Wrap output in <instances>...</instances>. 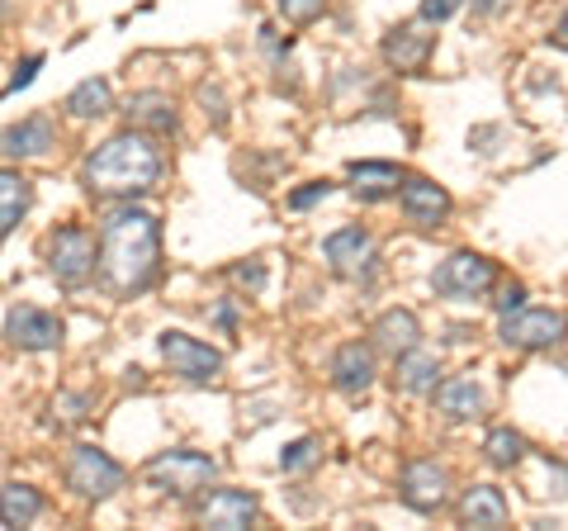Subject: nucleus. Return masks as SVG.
I'll return each instance as SVG.
<instances>
[{
  "instance_id": "obj_23",
  "label": "nucleus",
  "mask_w": 568,
  "mask_h": 531,
  "mask_svg": "<svg viewBox=\"0 0 568 531\" xmlns=\"http://www.w3.org/2000/svg\"><path fill=\"white\" fill-rule=\"evenodd\" d=\"M43 518V493L33 484H6L0 489V527H33Z\"/></svg>"
},
{
  "instance_id": "obj_4",
  "label": "nucleus",
  "mask_w": 568,
  "mask_h": 531,
  "mask_svg": "<svg viewBox=\"0 0 568 531\" xmlns=\"http://www.w3.org/2000/svg\"><path fill=\"white\" fill-rule=\"evenodd\" d=\"M123 480H129L123 465L100 447H77L67 455V489H77L81 499H91V503L114 499V493L123 489Z\"/></svg>"
},
{
  "instance_id": "obj_14",
  "label": "nucleus",
  "mask_w": 568,
  "mask_h": 531,
  "mask_svg": "<svg viewBox=\"0 0 568 531\" xmlns=\"http://www.w3.org/2000/svg\"><path fill=\"white\" fill-rule=\"evenodd\" d=\"M194 518H200L204 527H213V531H242V527H252L261 518V499L246 493V489H213L209 499L194 508Z\"/></svg>"
},
{
  "instance_id": "obj_34",
  "label": "nucleus",
  "mask_w": 568,
  "mask_h": 531,
  "mask_svg": "<svg viewBox=\"0 0 568 531\" xmlns=\"http://www.w3.org/2000/svg\"><path fill=\"white\" fill-rule=\"evenodd\" d=\"M493 304H497V313H517V309H526V285H521V280H511V285H503V294H497Z\"/></svg>"
},
{
  "instance_id": "obj_17",
  "label": "nucleus",
  "mask_w": 568,
  "mask_h": 531,
  "mask_svg": "<svg viewBox=\"0 0 568 531\" xmlns=\"http://www.w3.org/2000/svg\"><path fill=\"white\" fill-rule=\"evenodd\" d=\"M417 342H422V323H417L413 309H388V313H379L375 332H369V347L384 351V357H403V351L417 347Z\"/></svg>"
},
{
  "instance_id": "obj_5",
  "label": "nucleus",
  "mask_w": 568,
  "mask_h": 531,
  "mask_svg": "<svg viewBox=\"0 0 568 531\" xmlns=\"http://www.w3.org/2000/svg\"><path fill=\"white\" fill-rule=\"evenodd\" d=\"M48 271H52V280H58L62 290H81L85 280L95 275V238L85 233V228H77V223L58 228L52 242H48Z\"/></svg>"
},
{
  "instance_id": "obj_32",
  "label": "nucleus",
  "mask_w": 568,
  "mask_h": 531,
  "mask_svg": "<svg viewBox=\"0 0 568 531\" xmlns=\"http://www.w3.org/2000/svg\"><path fill=\"white\" fill-rule=\"evenodd\" d=\"M459 6H465V0H422V20L426 24H446Z\"/></svg>"
},
{
  "instance_id": "obj_12",
  "label": "nucleus",
  "mask_w": 568,
  "mask_h": 531,
  "mask_svg": "<svg viewBox=\"0 0 568 531\" xmlns=\"http://www.w3.org/2000/svg\"><path fill=\"white\" fill-rule=\"evenodd\" d=\"M398 493L413 512H440L450 499V474H446V465H436V460H413L398 480Z\"/></svg>"
},
{
  "instance_id": "obj_11",
  "label": "nucleus",
  "mask_w": 568,
  "mask_h": 531,
  "mask_svg": "<svg viewBox=\"0 0 568 531\" xmlns=\"http://www.w3.org/2000/svg\"><path fill=\"white\" fill-rule=\"evenodd\" d=\"M398 204H403V214L407 223H417V228H440L450 219V190L446 186H436V181H426V176H403V186H398Z\"/></svg>"
},
{
  "instance_id": "obj_35",
  "label": "nucleus",
  "mask_w": 568,
  "mask_h": 531,
  "mask_svg": "<svg viewBox=\"0 0 568 531\" xmlns=\"http://www.w3.org/2000/svg\"><path fill=\"white\" fill-rule=\"evenodd\" d=\"M469 6H474L478 20H493V14H503V10L511 6V0H469Z\"/></svg>"
},
{
  "instance_id": "obj_10",
  "label": "nucleus",
  "mask_w": 568,
  "mask_h": 531,
  "mask_svg": "<svg viewBox=\"0 0 568 531\" xmlns=\"http://www.w3.org/2000/svg\"><path fill=\"white\" fill-rule=\"evenodd\" d=\"M62 338H67V323L39 304H14L6 313V342L20 351H52L62 347Z\"/></svg>"
},
{
  "instance_id": "obj_24",
  "label": "nucleus",
  "mask_w": 568,
  "mask_h": 531,
  "mask_svg": "<svg viewBox=\"0 0 568 531\" xmlns=\"http://www.w3.org/2000/svg\"><path fill=\"white\" fill-rule=\"evenodd\" d=\"M62 110H67L71 119H100V114H110V110H114L110 81H104V77H85L81 86H71V91H67Z\"/></svg>"
},
{
  "instance_id": "obj_9",
  "label": "nucleus",
  "mask_w": 568,
  "mask_h": 531,
  "mask_svg": "<svg viewBox=\"0 0 568 531\" xmlns=\"http://www.w3.org/2000/svg\"><path fill=\"white\" fill-rule=\"evenodd\" d=\"M323 257L332 266V275L342 280H375V266H379V247L365 228H336V233L323 242Z\"/></svg>"
},
{
  "instance_id": "obj_30",
  "label": "nucleus",
  "mask_w": 568,
  "mask_h": 531,
  "mask_svg": "<svg viewBox=\"0 0 568 531\" xmlns=\"http://www.w3.org/2000/svg\"><path fill=\"white\" fill-rule=\"evenodd\" d=\"M52 413H58V422H81L85 418V394H58L52 399Z\"/></svg>"
},
{
  "instance_id": "obj_31",
  "label": "nucleus",
  "mask_w": 568,
  "mask_h": 531,
  "mask_svg": "<svg viewBox=\"0 0 568 531\" xmlns=\"http://www.w3.org/2000/svg\"><path fill=\"white\" fill-rule=\"evenodd\" d=\"M233 280L237 285H246L252 294H261L265 290V266L261 261H246V266H233Z\"/></svg>"
},
{
  "instance_id": "obj_7",
  "label": "nucleus",
  "mask_w": 568,
  "mask_h": 531,
  "mask_svg": "<svg viewBox=\"0 0 568 531\" xmlns=\"http://www.w3.org/2000/svg\"><path fill=\"white\" fill-rule=\"evenodd\" d=\"M162 361L171 365V375H181L190 384H213L223 375V351H213L209 342L200 338H190V332H162Z\"/></svg>"
},
{
  "instance_id": "obj_6",
  "label": "nucleus",
  "mask_w": 568,
  "mask_h": 531,
  "mask_svg": "<svg viewBox=\"0 0 568 531\" xmlns=\"http://www.w3.org/2000/svg\"><path fill=\"white\" fill-rule=\"evenodd\" d=\"M568 338V313L564 309H517L503 313V342L511 351H549Z\"/></svg>"
},
{
  "instance_id": "obj_16",
  "label": "nucleus",
  "mask_w": 568,
  "mask_h": 531,
  "mask_svg": "<svg viewBox=\"0 0 568 531\" xmlns=\"http://www.w3.org/2000/svg\"><path fill=\"white\" fill-rule=\"evenodd\" d=\"M375 375H379V365H375V347L369 342H346L332 357V384L342 394H365L375 384Z\"/></svg>"
},
{
  "instance_id": "obj_22",
  "label": "nucleus",
  "mask_w": 568,
  "mask_h": 531,
  "mask_svg": "<svg viewBox=\"0 0 568 531\" xmlns=\"http://www.w3.org/2000/svg\"><path fill=\"white\" fill-rule=\"evenodd\" d=\"M33 204V186L24 181L20 171L0 167V238H10L14 228H20V219L29 214Z\"/></svg>"
},
{
  "instance_id": "obj_19",
  "label": "nucleus",
  "mask_w": 568,
  "mask_h": 531,
  "mask_svg": "<svg viewBox=\"0 0 568 531\" xmlns=\"http://www.w3.org/2000/svg\"><path fill=\"white\" fill-rule=\"evenodd\" d=\"M436 375H440V361H436L422 342H417V347H407L403 357H394V380H398L403 394H432V389H436Z\"/></svg>"
},
{
  "instance_id": "obj_29",
  "label": "nucleus",
  "mask_w": 568,
  "mask_h": 531,
  "mask_svg": "<svg viewBox=\"0 0 568 531\" xmlns=\"http://www.w3.org/2000/svg\"><path fill=\"white\" fill-rule=\"evenodd\" d=\"M327 194H332V181H308L304 190L290 194V209H313L317 200H327Z\"/></svg>"
},
{
  "instance_id": "obj_20",
  "label": "nucleus",
  "mask_w": 568,
  "mask_h": 531,
  "mask_svg": "<svg viewBox=\"0 0 568 531\" xmlns=\"http://www.w3.org/2000/svg\"><path fill=\"white\" fill-rule=\"evenodd\" d=\"M459 522L465 527H507V499L497 484H474L465 489V499H459Z\"/></svg>"
},
{
  "instance_id": "obj_38",
  "label": "nucleus",
  "mask_w": 568,
  "mask_h": 531,
  "mask_svg": "<svg viewBox=\"0 0 568 531\" xmlns=\"http://www.w3.org/2000/svg\"><path fill=\"white\" fill-rule=\"evenodd\" d=\"M0 20H6V0H0Z\"/></svg>"
},
{
  "instance_id": "obj_37",
  "label": "nucleus",
  "mask_w": 568,
  "mask_h": 531,
  "mask_svg": "<svg viewBox=\"0 0 568 531\" xmlns=\"http://www.w3.org/2000/svg\"><path fill=\"white\" fill-rule=\"evenodd\" d=\"M213 318H219V323H223V328H233V318H237V313H233V304H223V309H219V313H213Z\"/></svg>"
},
{
  "instance_id": "obj_2",
  "label": "nucleus",
  "mask_w": 568,
  "mask_h": 531,
  "mask_svg": "<svg viewBox=\"0 0 568 531\" xmlns=\"http://www.w3.org/2000/svg\"><path fill=\"white\" fill-rule=\"evenodd\" d=\"M156 181H162V152L152 148V138L142 129L114 133L110 143H100L85 157V186L95 194L133 200V194H148Z\"/></svg>"
},
{
  "instance_id": "obj_15",
  "label": "nucleus",
  "mask_w": 568,
  "mask_h": 531,
  "mask_svg": "<svg viewBox=\"0 0 568 531\" xmlns=\"http://www.w3.org/2000/svg\"><path fill=\"white\" fill-rule=\"evenodd\" d=\"M52 148H58V123L48 114H29L10 123V129H0V157H10V162H33V157H48Z\"/></svg>"
},
{
  "instance_id": "obj_26",
  "label": "nucleus",
  "mask_w": 568,
  "mask_h": 531,
  "mask_svg": "<svg viewBox=\"0 0 568 531\" xmlns=\"http://www.w3.org/2000/svg\"><path fill=\"white\" fill-rule=\"evenodd\" d=\"M484 451H488V460H493L497 470H517L521 460L530 455V441L517 428H493L488 441H484Z\"/></svg>"
},
{
  "instance_id": "obj_25",
  "label": "nucleus",
  "mask_w": 568,
  "mask_h": 531,
  "mask_svg": "<svg viewBox=\"0 0 568 531\" xmlns=\"http://www.w3.org/2000/svg\"><path fill=\"white\" fill-rule=\"evenodd\" d=\"M403 171L394 162H351V190L361 200H384V194H398Z\"/></svg>"
},
{
  "instance_id": "obj_13",
  "label": "nucleus",
  "mask_w": 568,
  "mask_h": 531,
  "mask_svg": "<svg viewBox=\"0 0 568 531\" xmlns=\"http://www.w3.org/2000/svg\"><path fill=\"white\" fill-rule=\"evenodd\" d=\"M426 29H432L426 20H413V24L388 29V39H384V62L394 67V72L417 77L422 67L432 62V52H436V33H426Z\"/></svg>"
},
{
  "instance_id": "obj_33",
  "label": "nucleus",
  "mask_w": 568,
  "mask_h": 531,
  "mask_svg": "<svg viewBox=\"0 0 568 531\" xmlns=\"http://www.w3.org/2000/svg\"><path fill=\"white\" fill-rule=\"evenodd\" d=\"M39 67H43V52H29V58H24L20 67H14V77H10L6 91H24V86H29L33 77H39Z\"/></svg>"
},
{
  "instance_id": "obj_8",
  "label": "nucleus",
  "mask_w": 568,
  "mask_h": 531,
  "mask_svg": "<svg viewBox=\"0 0 568 531\" xmlns=\"http://www.w3.org/2000/svg\"><path fill=\"white\" fill-rule=\"evenodd\" d=\"M432 285L446 299H484L497 285V266L488 257H478V252H455V257L440 261Z\"/></svg>"
},
{
  "instance_id": "obj_27",
  "label": "nucleus",
  "mask_w": 568,
  "mask_h": 531,
  "mask_svg": "<svg viewBox=\"0 0 568 531\" xmlns=\"http://www.w3.org/2000/svg\"><path fill=\"white\" fill-rule=\"evenodd\" d=\"M317 451H323V447H317L313 437H298L294 447H284V455H280V470H284V474H298V470H308L313 460H317Z\"/></svg>"
},
{
  "instance_id": "obj_36",
  "label": "nucleus",
  "mask_w": 568,
  "mask_h": 531,
  "mask_svg": "<svg viewBox=\"0 0 568 531\" xmlns=\"http://www.w3.org/2000/svg\"><path fill=\"white\" fill-rule=\"evenodd\" d=\"M549 39H555L559 48H568V10L559 14V24H555V33H549Z\"/></svg>"
},
{
  "instance_id": "obj_18",
  "label": "nucleus",
  "mask_w": 568,
  "mask_h": 531,
  "mask_svg": "<svg viewBox=\"0 0 568 531\" xmlns=\"http://www.w3.org/2000/svg\"><path fill=\"white\" fill-rule=\"evenodd\" d=\"M484 384H478L474 375H450L446 384H436V409L446 413L450 422H465V418H478L484 413Z\"/></svg>"
},
{
  "instance_id": "obj_21",
  "label": "nucleus",
  "mask_w": 568,
  "mask_h": 531,
  "mask_svg": "<svg viewBox=\"0 0 568 531\" xmlns=\"http://www.w3.org/2000/svg\"><path fill=\"white\" fill-rule=\"evenodd\" d=\"M129 123L148 133H175L181 129V114H175V100L162 91H142L129 100Z\"/></svg>"
},
{
  "instance_id": "obj_28",
  "label": "nucleus",
  "mask_w": 568,
  "mask_h": 531,
  "mask_svg": "<svg viewBox=\"0 0 568 531\" xmlns=\"http://www.w3.org/2000/svg\"><path fill=\"white\" fill-rule=\"evenodd\" d=\"M275 10H280L290 24H313L317 14L327 10V0H275Z\"/></svg>"
},
{
  "instance_id": "obj_1",
  "label": "nucleus",
  "mask_w": 568,
  "mask_h": 531,
  "mask_svg": "<svg viewBox=\"0 0 568 531\" xmlns=\"http://www.w3.org/2000/svg\"><path fill=\"white\" fill-rule=\"evenodd\" d=\"M95 271L104 290L119 299H138L156 285L162 275V223L148 209H114L100 228L95 247Z\"/></svg>"
},
{
  "instance_id": "obj_3",
  "label": "nucleus",
  "mask_w": 568,
  "mask_h": 531,
  "mask_svg": "<svg viewBox=\"0 0 568 531\" xmlns=\"http://www.w3.org/2000/svg\"><path fill=\"white\" fill-rule=\"evenodd\" d=\"M213 474H219V460L204 455V451H162L148 460V470H142V480H148L156 493H171V499H194L200 489L213 484Z\"/></svg>"
}]
</instances>
